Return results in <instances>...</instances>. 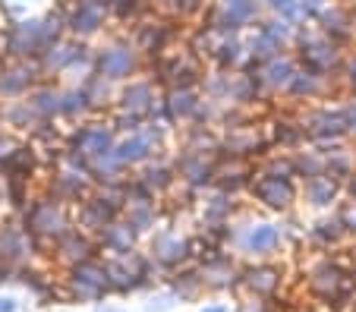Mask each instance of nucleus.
<instances>
[{"label": "nucleus", "mask_w": 356, "mask_h": 312, "mask_svg": "<svg viewBox=\"0 0 356 312\" xmlns=\"http://www.w3.org/2000/svg\"><path fill=\"white\" fill-rule=\"evenodd\" d=\"M16 3H29V0H16Z\"/></svg>", "instance_id": "nucleus-50"}, {"label": "nucleus", "mask_w": 356, "mask_h": 312, "mask_svg": "<svg viewBox=\"0 0 356 312\" xmlns=\"http://www.w3.org/2000/svg\"><path fill=\"white\" fill-rule=\"evenodd\" d=\"M343 120H347L350 136H356V98H350V101L343 104Z\"/></svg>", "instance_id": "nucleus-42"}, {"label": "nucleus", "mask_w": 356, "mask_h": 312, "mask_svg": "<svg viewBox=\"0 0 356 312\" xmlns=\"http://www.w3.org/2000/svg\"><path fill=\"white\" fill-rule=\"evenodd\" d=\"M111 3H117V0H111Z\"/></svg>", "instance_id": "nucleus-52"}, {"label": "nucleus", "mask_w": 356, "mask_h": 312, "mask_svg": "<svg viewBox=\"0 0 356 312\" xmlns=\"http://www.w3.org/2000/svg\"><path fill=\"white\" fill-rule=\"evenodd\" d=\"M246 38L243 35H224L221 48L215 51V57H211V63H215V69H221V73H236V69L246 63Z\"/></svg>", "instance_id": "nucleus-23"}, {"label": "nucleus", "mask_w": 356, "mask_h": 312, "mask_svg": "<svg viewBox=\"0 0 356 312\" xmlns=\"http://www.w3.org/2000/svg\"><path fill=\"white\" fill-rule=\"evenodd\" d=\"M133 174L139 176L142 183L155 192V196H161V192H170L177 186V180H180V174H177V164H174V155H161V151H158V155L152 158L148 164H142L139 170H133Z\"/></svg>", "instance_id": "nucleus-15"}, {"label": "nucleus", "mask_w": 356, "mask_h": 312, "mask_svg": "<svg viewBox=\"0 0 356 312\" xmlns=\"http://www.w3.org/2000/svg\"><path fill=\"white\" fill-rule=\"evenodd\" d=\"M26 227L32 237H54L60 240L70 231V217L63 211V202L51 196H38L26 208Z\"/></svg>", "instance_id": "nucleus-5"}, {"label": "nucleus", "mask_w": 356, "mask_h": 312, "mask_svg": "<svg viewBox=\"0 0 356 312\" xmlns=\"http://www.w3.org/2000/svg\"><path fill=\"white\" fill-rule=\"evenodd\" d=\"M259 32H265L271 41H277L281 48H293V38H296V26L290 19H284V16H262V19L256 22Z\"/></svg>", "instance_id": "nucleus-32"}, {"label": "nucleus", "mask_w": 356, "mask_h": 312, "mask_svg": "<svg viewBox=\"0 0 356 312\" xmlns=\"http://www.w3.org/2000/svg\"><path fill=\"white\" fill-rule=\"evenodd\" d=\"M268 139H271V145H275V149H281V151H300V149H306V145H309L300 117H284V114L268 126Z\"/></svg>", "instance_id": "nucleus-18"}, {"label": "nucleus", "mask_w": 356, "mask_h": 312, "mask_svg": "<svg viewBox=\"0 0 356 312\" xmlns=\"http://www.w3.org/2000/svg\"><path fill=\"white\" fill-rule=\"evenodd\" d=\"M32 249V240H29V227L19 224H3L0 227V256L3 258H19Z\"/></svg>", "instance_id": "nucleus-29"}, {"label": "nucleus", "mask_w": 356, "mask_h": 312, "mask_svg": "<svg viewBox=\"0 0 356 312\" xmlns=\"http://www.w3.org/2000/svg\"><path fill=\"white\" fill-rule=\"evenodd\" d=\"M252 287H259V290H271V287H275V274L271 272H256L252 274Z\"/></svg>", "instance_id": "nucleus-43"}, {"label": "nucleus", "mask_w": 356, "mask_h": 312, "mask_svg": "<svg viewBox=\"0 0 356 312\" xmlns=\"http://www.w3.org/2000/svg\"><path fill=\"white\" fill-rule=\"evenodd\" d=\"M136 237H139V231L129 224L127 217H117L114 224H108L101 231V243L108 246V249H117V252H129V246H133Z\"/></svg>", "instance_id": "nucleus-31"}, {"label": "nucleus", "mask_w": 356, "mask_h": 312, "mask_svg": "<svg viewBox=\"0 0 356 312\" xmlns=\"http://www.w3.org/2000/svg\"><path fill=\"white\" fill-rule=\"evenodd\" d=\"M16 309V299L13 297H3L0 299V312H13Z\"/></svg>", "instance_id": "nucleus-45"}, {"label": "nucleus", "mask_w": 356, "mask_h": 312, "mask_svg": "<svg viewBox=\"0 0 356 312\" xmlns=\"http://www.w3.org/2000/svg\"><path fill=\"white\" fill-rule=\"evenodd\" d=\"M117 139H120V133L111 126V120L88 117V120H82L79 126L67 129V142H63V145H67V149L82 151V155H88L95 161V158L114 151L117 149Z\"/></svg>", "instance_id": "nucleus-4"}, {"label": "nucleus", "mask_w": 356, "mask_h": 312, "mask_svg": "<svg viewBox=\"0 0 356 312\" xmlns=\"http://www.w3.org/2000/svg\"><path fill=\"white\" fill-rule=\"evenodd\" d=\"M44 79L38 60H3L0 63V101H19Z\"/></svg>", "instance_id": "nucleus-8"}, {"label": "nucleus", "mask_w": 356, "mask_h": 312, "mask_svg": "<svg viewBox=\"0 0 356 312\" xmlns=\"http://www.w3.org/2000/svg\"><path fill=\"white\" fill-rule=\"evenodd\" d=\"M111 126L120 133V136H129V133H139L142 126H145V120L148 117H142V114H133V110H123V108H114L111 110Z\"/></svg>", "instance_id": "nucleus-37"}, {"label": "nucleus", "mask_w": 356, "mask_h": 312, "mask_svg": "<svg viewBox=\"0 0 356 312\" xmlns=\"http://www.w3.org/2000/svg\"><path fill=\"white\" fill-rule=\"evenodd\" d=\"M300 123H302V129H306L309 145L318 149L322 155L341 149L343 136H350L347 120H343V108H331V104H316V108L302 110Z\"/></svg>", "instance_id": "nucleus-1"}, {"label": "nucleus", "mask_w": 356, "mask_h": 312, "mask_svg": "<svg viewBox=\"0 0 356 312\" xmlns=\"http://www.w3.org/2000/svg\"><path fill=\"white\" fill-rule=\"evenodd\" d=\"M296 69H300V60H296V54H277V57H271L268 63H262L259 67V82H262V88H265V95H284L287 92V85L293 82V76H296Z\"/></svg>", "instance_id": "nucleus-14"}, {"label": "nucleus", "mask_w": 356, "mask_h": 312, "mask_svg": "<svg viewBox=\"0 0 356 312\" xmlns=\"http://www.w3.org/2000/svg\"><path fill=\"white\" fill-rule=\"evenodd\" d=\"M95 117V108L88 101V95L82 92V85H63V98H60V120L70 123H82Z\"/></svg>", "instance_id": "nucleus-24"}, {"label": "nucleus", "mask_w": 356, "mask_h": 312, "mask_svg": "<svg viewBox=\"0 0 356 312\" xmlns=\"http://www.w3.org/2000/svg\"><path fill=\"white\" fill-rule=\"evenodd\" d=\"M325 7H328V0H296V22H300V26L316 22Z\"/></svg>", "instance_id": "nucleus-40"}, {"label": "nucleus", "mask_w": 356, "mask_h": 312, "mask_svg": "<svg viewBox=\"0 0 356 312\" xmlns=\"http://www.w3.org/2000/svg\"><path fill=\"white\" fill-rule=\"evenodd\" d=\"M41 170V158H38V149L32 142H19L13 149V155L3 161L0 167V176L3 180H29L32 183V176Z\"/></svg>", "instance_id": "nucleus-17"}, {"label": "nucleus", "mask_w": 356, "mask_h": 312, "mask_svg": "<svg viewBox=\"0 0 356 312\" xmlns=\"http://www.w3.org/2000/svg\"><path fill=\"white\" fill-rule=\"evenodd\" d=\"M108 19H111V0H76V3H70L67 28L73 38L88 41L108 26Z\"/></svg>", "instance_id": "nucleus-10"}, {"label": "nucleus", "mask_w": 356, "mask_h": 312, "mask_svg": "<svg viewBox=\"0 0 356 312\" xmlns=\"http://www.w3.org/2000/svg\"><path fill=\"white\" fill-rule=\"evenodd\" d=\"M221 41H224V35L218 32V28L202 26V22H199V28H195L193 38H189V51H193L199 60H211V57H215V51L221 48Z\"/></svg>", "instance_id": "nucleus-33"}, {"label": "nucleus", "mask_w": 356, "mask_h": 312, "mask_svg": "<svg viewBox=\"0 0 356 312\" xmlns=\"http://www.w3.org/2000/svg\"><path fill=\"white\" fill-rule=\"evenodd\" d=\"M252 199L259 205L271 211H290L293 202L300 199V190H296V180H287V176H271V174H259L252 176V186H249Z\"/></svg>", "instance_id": "nucleus-9"}, {"label": "nucleus", "mask_w": 356, "mask_h": 312, "mask_svg": "<svg viewBox=\"0 0 356 312\" xmlns=\"http://www.w3.org/2000/svg\"><path fill=\"white\" fill-rule=\"evenodd\" d=\"M177 22L180 19H168V16H148V19L136 22V32H133V44L142 51L145 60H155V57L168 54L170 44L177 38Z\"/></svg>", "instance_id": "nucleus-6"}, {"label": "nucleus", "mask_w": 356, "mask_h": 312, "mask_svg": "<svg viewBox=\"0 0 356 312\" xmlns=\"http://www.w3.org/2000/svg\"><path fill=\"white\" fill-rule=\"evenodd\" d=\"M205 312H224V306H209Z\"/></svg>", "instance_id": "nucleus-49"}, {"label": "nucleus", "mask_w": 356, "mask_h": 312, "mask_svg": "<svg viewBox=\"0 0 356 312\" xmlns=\"http://www.w3.org/2000/svg\"><path fill=\"white\" fill-rule=\"evenodd\" d=\"M148 67V60L142 57V51L136 48L129 38H117L104 48H95V73H101L111 82H129Z\"/></svg>", "instance_id": "nucleus-2"}, {"label": "nucleus", "mask_w": 356, "mask_h": 312, "mask_svg": "<svg viewBox=\"0 0 356 312\" xmlns=\"http://www.w3.org/2000/svg\"><path fill=\"white\" fill-rule=\"evenodd\" d=\"M47 48L41 16L16 19L3 28V60H38Z\"/></svg>", "instance_id": "nucleus-3"}, {"label": "nucleus", "mask_w": 356, "mask_h": 312, "mask_svg": "<svg viewBox=\"0 0 356 312\" xmlns=\"http://www.w3.org/2000/svg\"><path fill=\"white\" fill-rule=\"evenodd\" d=\"M316 26L322 28L334 44H343V41L353 35V13H350L347 7H341V3H328V7L318 13Z\"/></svg>", "instance_id": "nucleus-21"}, {"label": "nucleus", "mask_w": 356, "mask_h": 312, "mask_svg": "<svg viewBox=\"0 0 356 312\" xmlns=\"http://www.w3.org/2000/svg\"><path fill=\"white\" fill-rule=\"evenodd\" d=\"M337 196H341V183L331 180L328 174L302 180V199H306V205H312V208H331V205L337 202Z\"/></svg>", "instance_id": "nucleus-22"}, {"label": "nucleus", "mask_w": 356, "mask_h": 312, "mask_svg": "<svg viewBox=\"0 0 356 312\" xmlns=\"http://www.w3.org/2000/svg\"><path fill=\"white\" fill-rule=\"evenodd\" d=\"M271 139L259 133V126H240V129H224L221 133V155L240 158V161H262L271 155Z\"/></svg>", "instance_id": "nucleus-7"}, {"label": "nucleus", "mask_w": 356, "mask_h": 312, "mask_svg": "<svg viewBox=\"0 0 356 312\" xmlns=\"http://www.w3.org/2000/svg\"><path fill=\"white\" fill-rule=\"evenodd\" d=\"M243 38H246V54H249V60H256L259 67H262V63H268L271 57H277V54H284V51H287V48H281L277 41H271L265 32H259V28H249Z\"/></svg>", "instance_id": "nucleus-30"}, {"label": "nucleus", "mask_w": 356, "mask_h": 312, "mask_svg": "<svg viewBox=\"0 0 356 312\" xmlns=\"http://www.w3.org/2000/svg\"><path fill=\"white\" fill-rule=\"evenodd\" d=\"M60 98H63V85H57L54 79H41L26 95V101L32 104V110L41 120H60Z\"/></svg>", "instance_id": "nucleus-19"}, {"label": "nucleus", "mask_w": 356, "mask_h": 312, "mask_svg": "<svg viewBox=\"0 0 356 312\" xmlns=\"http://www.w3.org/2000/svg\"><path fill=\"white\" fill-rule=\"evenodd\" d=\"M347 192H350V196L356 199V174H353V176H350V180H347Z\"/></svg>", "instance_id": "nucleus-46"}, {"label": "nucleus", "mask_w": 356, "mask_h": 312, "mask_svg": "<svg viewBox=\"0 0 356 312\" xmlns=\"http://www.w3.org/2000/svg\"><path fill=\"white\" fill-rule=\"evenodd\" d=\"M293 167H296V180H312V176L325 174V155L318 149H300L293 151Z\"/></svg>", "instance_id": "nucleus-34"}, {"label": "nucleus", "mask_w": 356, "mask_h": 312, "mask_svg": "<svg viewBox=\"0 0 356 312\" xmlns=\"http://www.w3.org/2000/svg\"><path fill=\"white\" fill-rule=\"evenodd\" d=\"M63 3H76V0H63Z\"/></svg>", "instance_id": "nucleus-51"}, {"label": "nucleus", "mask_w": 356, "mask_h": 312, "mask_svg": "<svg viewBox=\"0 0 356 312\" xmlns=\"http://www.w3.org/2000/svg\"><path fill=\"white\" fill-rule=\"evenodd\" d=\"M234 211H236V196H230V192L211 190L209 196L202 199V217H205L209 224H224Z\"/></svg>", "instance_id": "nucleus-27"}, {"label": "nucleus", "mask_w": 356, "mask_h": 312, "mask_svg": "<svg viewBox=\"0 0 356 312\" xmlns=\"http://www.w3.org/2000/svg\"><path fill=\"white\" fill-rule=\"evenodd\" d=\"M281 246V227L275 224H249L246 233H243V249L256 252V256H265V252L277 249Z\"/></svg>", "instance_id": "nucleus-26"}, {"label": "nucleus", "mask_w": 356, "mask_h": 312, "mask_svg": "<svg viewBox=\"0 0 356 312\" xmlns=\"http://www.w3.org/2000/svg\"><path fill=\"white\" fill-rule=\"evenodd\" d=\"M3 126H7V123H3V104H0V136H3Z\"/></svg>", "instance_id": "nucleus-48"}, {"label": "nucleus", "mask_w": 356, "mask_h": 312, "mask_svg": "<svg viewBox=\"0 0 356 312\" xmlns=\"http://www.w3.org/2000/svg\"><path fill=\"white\" fill-rule=\"evenodd\" d=\"M114 155L120 158V164L123 167H129V170H139L142 164H148L152 158L158 155V149L152 142H148L142 133H129V136H120L117 139V149H114Z\"/></svg>", "instance_id": "nucleus-20"}, {"label": "nucleus", "mask_w": 356, "mask_h": 312, "mask_svg": "<svg viewBox=\"0 0 356 312\" xmlns=\"http://www.w3.org/2000/svg\"><path fill=\"white\" fill-rule=\"evenodd\" d=\"M16 145H19V142H16V139L10 136V133H3V136H0V167H3V161H7L10 155H13Z\"/></svg>", "instance_id": "nucleus-41"}, {"label": "nucleus", "mask_w": 356, "mask_h": 312, "mask_svg": "<svg viewBox=\"0 0 356 312\" xmlns=\"http://www.w3.org/2000/svg\"><path fill=\"white\" fill-rule=\"evenodd\" d=\"M161 92L164 88L158 85L152 76H136V79L123 82V88L117 92L114 108H123V110H133V114L148 117L152 108L158 104V98H161Z\"/></svg>", "instance_id": "nucleus-13"}, {"label": "nucleus", "mask_w": 356, "mask_h": 312, "mask_svg": "<svg viewBox=\"0 0 356 312\" xmlns=\"http://www.w3.org/2000/svg\"><path fill=\"white\" fill-rule=\"evenodd\" d=\"M82 85V92L88 95V101H92V108H95V114H101V110H108L111 104L117 101V82H111V79H104L101 73H88L86 79L79 82Z\"/></svg>", "instance_id": "nucleus-25"}, {"label": "nucleus", "mask_w": 356, "mask_h": 312, "mask_svg": "<svg viewBox=\"0 0 356 312\" xmlns=\"http://www.w3.org/2000/svg\"><path fill=\"white\" fill-rule=\"evenodd\" d=\"M123 217H127L129 224L136 227V231H152L158 221V202H129L127 211H123Z\"/></svg>", "instance_id": "nucleus-35"}, {"label": "nucleus", "mask_w": 356, "mask_h": 312, "mask_svg": "<svg viewBox=\"0 0 356 312\" xmlns=\"http://www.w3.org/2000/svg\"><path fill=\"white\" fill-rule=\"evenodd\" d=\"M189 252V243L186 240H180V237H174V233H158L155 237V256L161 258V262H168V265H174V262H180L183 256Z\"/></svg>", "instance_id": "nucleus-36"}, {"label": "nucleus", "mask_w": 356, "mask_h": 312, "mask_svg": "<svg viewBox=\"0 0 356 312\" xmlns=\"http://www.w3.org/2000/svg\"><path fill=\"white\" fill-rule=\"evenodd\" d=\"M7 183V202L13 205V208H29V202H32V190H29V180H3Z\"/></svg>", "instance_id": "nucleus-38"}, {"label": "nucleus", "mask_w": 356, "mask_h": 312, "mask_svg": "<svg viewBox=\"0 0 356 312\" xmlns=\"http://www.w3.org/2000/svg\"><path fill=\"white\" fill-rule=\"evenodd\" d=\"M343 79H347L350 85H353V92H356V57L343 63Z\"/></svg>", "instance_id": "nucleus-44"}, {"label": "nucleus", "mask_w": 356, "mask_h": 312, "mask_svg": "<svg viewBox=\"0 0 356 312\" xmlns=\"http://www.w3.org/2000/svg\"><path fill=\"white\" fill-rule=\"evenodd\" d=\"M331 92V76H322L316 69H306L300 67L293 76V82L287 85L284 98L293 104H302V101H316V98H325Z\"/></svg>", "instance_id": "nucleus-16"}, {"label": "nucleus", "mask_w": 356, "mask_h": 312, "mask_svg": "<svg viewBox=\"0 0 356 312\" xmlns=\"http://www.w3.org/2000/svg\"><path fill=\"white\" fill-rule=\"evenodd\" d=\"M7 202V183H3V176H0V205Z\"/></svg>", "instance_id": "nucleus-47"}, {"label": "nucleus", "mask_w": 356, "mask_h": 312, "mask_svg": "<svg viewBox=\"0 0 356 312\" xmlns=\"http://www.w3.org/2000/svg\"><path fill=\"white\" fill-rule=\"evenodd\" d=\"M341 233H343L341 217H325V221H318V224L312 227V240H318V243H334Z\"/></svg>", "instance_id": "nucleus-39"}, {"label": "nucleus", "mask_w": 356, "mask_h": 312, "mask_svg": "<svg viewBox=\"0 0 356 312\" xmlns=\"http://www.w3.org/2000/svg\"><path fill=\"white\" fill-rule=\"evenodd\" d=\"M95 192V180L88 174H76V170H51V176H47L44 183V196L57 199V202H73V205H82L88 196Z\"/></svg>", "instance_id": "nucleus-12"}, {"label": "nucleus", "mask_w": 356, "mask_h": 312, "mask_svg": "<svg viewBox=\"0 0 356 312\" xmlns=\"http://www.w3.org/2000/svg\"><path fill=\"white\" fill-rule=\"evenodd\" d=\"M174 164H177V174H180V183L189 186L193 192L215 190L218 161H211V158H205V155H195V151L180 145V151H174Z\"/></svg>", "instance_id": "nucleus-11"}, {"label": "nucleus", "mask_w": 356, "mask_h": 312, "mask_svg": "<svg viewBox=\"0 0 356 312\" xmlns=\"http://www.w3.org/2000/svg\"><path fill=\"white\" fill-rule=\"evenodd\" d=\"M38 120H41V117L35 114L32 104H29L26 98L3 104V123H7L10 129H16V133H32V129L38 126Z\"/></svg>", "instance_id": "nucleus-28"}]
</instances>
